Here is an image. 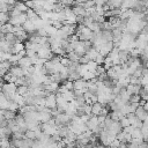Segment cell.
I'll return each instance as SVG.
<instances>
[{
  "mask_svg": "<svg viewBox=\"0 0 148 148\" xmlns=\"http://www.w3.org/2000/svg\"><path fill=\"white\" fill-rule=\"evenodd\" d=\"M37 56L38 58H42V59H45V60H50L52 59V57L54 56L50 49V46H40L39 50L37 51Z\"/></svg>",
  "mask_w": 148,
  "mask_h": 148,
  "instance_id": "6da1fadb",
  "label": "cell"
},
{
  "mask_svg": "<svg viewBox=\"0 0 148 148\" xmlns=\"http://www.w3.org/2000/svg\"><path fill=\"white\" fill-rule=\"evenodd\" d=\"M45 108L53 110L57 108V96L56 94H50L49 96L45 97Z\"/></svg>",
  "mask_w": 148,
  "mask_h": 148,
  "instance_id": "7a4b0ae2",
  "label": "cell"
},
{
  "mask_svg": "<svg viewBox=\"0 0 148 148\" xmlns=\"http://www.w3.org/2000/svg\"><path fill=\"white\" fill-rule=\"evenodd\" d=\"M86 125H87V128L89 130V131H91V132H94L96 128H98L99 127V124H98V120H97V116H90V118H89V120L86 123Z\"/></svg>",
  "mask_w": 148,
  "mask_h": 148,
  "instance_id": "3957f363",
  "label": "cell"
},
{
  "mask_svg": "<svg viewBox=\"0 0 148 148\" xmlns=\"http://www.w3.org/2000/svg\"><path fill=\"white\" fill-rule=\"evenodd\" d=\"M22 28H23V30H24L27 34H29V35L37 31V28H36L35 23H34L32 21H30V20H27V21L22 24Z\"/></svg>",
  "mask_w": 148,
  "mask_h": 148,
  "instance_id": "277c9868",
  "label": "cell"
},
{
  "mask_svg": "<svg viewBox=\"0 0 148 148\" xmlns=\"http://www.w3.org/2000/svg\"><path fill=\"white\" fill-rule=\"evenodd\" d=\"M8 72H10V73H12V75H14L15 77H22V76H24L23 68H22V67H20L18 65H13V66H12V68H10Z\"/></svg>",
  "mask_w": 148,
  "mask_h": 148,
  "instance_id": "5b68a950",
  "label": "cell"
},
{
  "mask_svg": "<svg viewBox=\"0 0 148 148\" xmlns=\"http://www.w3.org/2000/svg\"><path fill=\"white\" fill-rule=\"evenodd\" d=\"M134 114H135V116L139 118V120H141V121H145V119L148 117V112H147V111L143 109V106H141V105H139V106L136 108Z\"/></svg>",
  "mask_w": 148,
  "mask_h": 148,
  "instance_id": "8992f818",
  "label": "cell"
},
{
  "mask_svg": "<svg viewBox=\"0 0 148 148\" xmlns=\"http://www.w3.org/2000/svg\"><path fill=\"white\" fill-rule=\"evenodd\" d=\"M72 9H73V13H74L76 16H83V17L87 16V10L83 8L82 5H74V6L72 7Z\"/></svg>",
  "mask_w": 148,
  "mask_h": 148,
  "instance_id": "52a82bcc",
  "label": "cell"
},
{
  "mask_svg": "<svg viewBox=\"0 0 148 148\" xmlns=\"http://www.w3.org/2000/svg\"><path fill=\"white\" fill-rule=\"evenodd\" d=\"M24 50V43H22V42H16L15 44H13L12 45V49H10V54H17V53H20L21 51H23Z\"/></svg>",
  "mask_w": 148,
  "mask_h": 148,
  "instance_id": "ba28073f",
  "label": "cell"
},
{
  "mask_svg": "<svg viewBox=\"0 0 148 148\" xmlns=\"http://www.w3.org/2000/svg\"><path fill=\"white\" fill-rule=\"evenodd\" d=\"M17 65L24 69V68H29L30 66H32V61H31V59H30L29 57L25 56V57H22V58L18 60Z\"/></svg>",
  "mask_w": 148,
  "mask_h": 148,
  "instance_id": "9c48e42d",
  "label": "cell"
},
{
  "mask_svg": "<svg viewBox=\"0 0 148 148\" xmlns=\"http://www.w3.org/2000/svg\"><path fill=\"white\" fill-rule=\"evenodd\" d=\"M73 86H74V90H83V89H87V81L81 77V79L74 81Z\"/></svg>",
  "mask_w": 148,
  "mask_h": 148,
  "instance_id": "30bf717a",
  "label": "cell"
},
{
  "mask_svg": "<svg viewBox=\"0 0 148 148\" xmlns=\"http://www.w3.org/2000/svg\"><path fill=\"white\" fill-rule=\"evenodd\" d=\"M126 90L130 95H139L141 90V84H128L126 87Z\"/></svg>",
  "mask_w": 148,
  "mask_h": 148,
  "instance_id": "8fae6325",
  "label": "cell"
},
{
  "mask_svg": "<svg viewBox=\"0 0 148 148\" xmlns=\"http://www.w3.org/2000/svg\"><path fill=\"white\" fill-rule=\"evenodd\" d=\"M103 108H104V105L99 102H96V103L91 104V114L92 116H99Z\"/></svg>",
  "mask_w": 148,
  "mask_h": 148,
  "instance_id": "7c38bea8",
  "label": "cell"
},
{
  "mask_svg": "<svg viewBox=\"0 0 148 148\" xmlns=\"http://www.w3.org/2000/svg\"><path fill=\"white\" fill-rule=\"evenodd\" d=\"M10 49H12V44L6 42L5 39H0V52L10 53Z\"/></svg>",
  "mask_w": 148,
  "mask_h": 148,
  "instance_id": "4fadbf2b",
  "label": "cell"
},
{
  "mask_svg": "<svg viewBox=\"0 0 148 148\" xmlns=\"http://www.w3.org/2000/svg\"><path fill=\"white\" fill-rule=\"evenodd\" d=\"M109 117L111 118V120H113V121H119L121 118H124L125 116L120 112V110L119 111H110V113H109Z\"/></svg>",
  "mask_w": 148,
  "mask_h": 148,
  "instance_id": "5bb4252c",
  "label": "cell"
},
{
  "mask_svg": "<svg viewBox=\"0 0 148 148\" xmlns=\"http://www.w3.org/2000/svg\"><path fill=\"white\" fill-rule=\"evenodd\" d=\"M16 92L24 97V96H27L30 92V88L28 86H18L17 89H16Z\"/></svg>",
  "mask_w": 148,
  "mask_h": 148,
  "instance_id": "9a60e30c",
  "label": "cell"
},
{
  "mask_svg": "<svg viewBox=\"0 0 148 148\" xmlns=\"http://www.w3.org/2000/svg\"><path fill=\"white\" fill-rule=\"evenodd\" d=\"M13 28H14V25H13V24H10V23L8 22V23H6V24H2V25H1V30H0V32H1V34H3V35L9 34V32H13Z\"/></svg>",
  "mask_w": 148,
  "mask_h": 148,
  "instance_id": "2e32d148",
  "label": "cell"
},
{
  "mask_svg": "<svg viewBox=\"0 0 148 148\" xmlns=\"http://www.w3.org/2000/svg\"><path fill=\"white\" fill-rule=\"evenodd\" d=\"M16 117V112L10 111V110H3V118L6 120H13Z\"/></svg>",
  "mask_w": 148,
  "mask_h": 148,
  "instance_id": "e0dca14e",
  "label": "cell"
},
{
  "mask_svg": "<svg viewBox=\"0 0 148 148\" xmlns=\"http://www.w3.org/2000/svg\"><path fill=\"white\" fill-rule=\"evenodd\" d=\"M66 57H67L72 62H79V59H80V56H79L76 52H74V51L68 52V53L66 54Z\"/></svg>",
  "mask_w": 148,
  "mask_h": 148,
  "instance_id": "ac0fdd59",
  "label": "cell"
},
{
  "mask_svg": "<svg viewBox=\"0 0 148 148\" xmlns=\"http://www.w3.org/2000/svg\"><path fill=\"white\" fill-rule=\"evenodd\" d=\"M14 7H16L18 10H21V13H27V10L29 9L27 7V5L24 3V1H16V3H15Z\"/></svg>",
  "mask_w": 148,
  "mask_h": 148,
  "instance_id": "d6986e66",
  "label": "cell"
},
{
  "mask_svg": "<svg viewBox=\"0 0 148 148\" xmlns=\"http://www.w3.org/2000/svg\"><path fill=\"white\" fill-rule=\"evenodd\" d=\"M12 66H13V64H12L9 60H3V61L0 62V68H2V69L6 71V72H8V71L12 68Z\"/></svg>",
  "mask_w": 148,
  "mask_h": 148,
  "instance_id": "ffe728a7",
  "label": "cell"
},
{
  "mask_svg": "<svg viewBox=\"0 0 148 148\" xmlns=\"http://www.w3.org/2000/svg\"><path fill=\"white\" fill-rule=\"evenodd\" d=\"M0 146H1V148H10L12 141H9L8 138H1L0 139Z\"/></svg>",
  "mask_w": 148,
  "mask_h": 148,
  "instance_id": "44dd1931",
  "label": "cell"
},
{
  "mask_svg": "<svg viewBox=\"0 0 148 148\" xmlns=\"http://www.w3.org/2000/svg\"><path fill=\"white\" fill-rule=\"evenodd\" d=\"M9 14L8 13H0V25L6 24L9 22Z\"/></svg>",
  "mask_w": 148,
  "mask_h": 148,
  "instance_id": "7402d4cb",
  "label": "cell"
},
{
  "mask_svg": "<svg viewBox=\"0 0 148 148\" xmlns=\"http://www.w3.org/2000/svg\"><path fill=\"white\" fill-rule=\"evenodd\" d=\"M131 135H132V139H143L142 133H141V128H134Z\"/></svg>",
  "mask_w": 148,
  "mask_h": 148,
  "instance_id": "603a6c76",
  "label": "cell"
},
{
  "mask_svg": "<svg viewBox=\"0 0 148 148\" xmlns=\"http://www.w3.org/2000/svg\"><path fill=\"white\" fill-rule=\"evenodd\" d=\"M95 77H96V74H95L94 72H89V71L82 75V79L86 80V81H90V80H92V79H95Z\"/></svg>",
  "mask_w": 148,
  "mask_h": 148,
  "instance_id": "cb8c5ba5",
  "label": "cell"
},
{
  "mask_svg": "<svg viewBox=\"0 0 148 148\" xmlns=\"http://www.w3.org/2000/svg\"><path fill=\"white\" fill-rule=\"evenodd\" d=\"M104 73H106V69L104 68V66H102V65H97V67H96V69H95L96 77L99 76V75H102V74H104Z\"/></svg>",
  "mask_w": 148,
  "mask_h": 148,
  "instance_id": "d4e9b609",
  "label": "cell"
},
{
  "mask_svg": "<svg viewBox=\"0 0 148 148\" xmlns=\"http://www.w3.org/2000/svg\"><path fill=\"white\" fill-rule=\"evenodd\" d=\"M119 123H120V125H121V127H123V128L131 126V123H130V119H128V117H127V116H125L124 118H121V119L119 120Z\"/></svg>",
  "mask_w": 148,
  "mask_h": 148,
  "instance_id": "484cf974",
  "label": "cell"
},
{
  "mask_svg": "<svg viewBox=\"0 0 148 148\" xmlns=\"http://www.w3.org/2000/svg\"><path fill=\"white\" fill-rule=\"evenodd\" d=\"M104 60H105V56H103V54H101V53H98L97 56H96V58H95V62L97 64V65H103L104 64Z\"/></svg>",
  "mask_w": 148,
  "mask_h": 148,
  "instance_id": "4316f807",
  "label": "cell"
},
{
  "mask_svg": "<svg viewBox=\"0 0 148 148\" xmlns=\"http://www.w3.org/2000/svg\"><path fill=\"white\" fill-rule=\"evenodd\" d=\"M140 102H141L140 95H131L130 101H128V103H139V104H140Z\"/></svg>",
  "mask_w": 148,
  "mask_h": 148,
  "instance_id": "83f0119b",
  "label": "cell"
},
{
  "mask_svg": "<svg viewBox=\"0 0 148 148\" xmlns=\"http://www.w3.org/2000/svg\"><path fill=\"white\" fill-rule=\"evenodd\" d=\"M25 51H27V57L29 58H34L37 56V52L35 50H25Z\"/></svg>",
  "mask_w": 148,
  "mask_h": 148,
  "instance_id": "f1b7e54d",
  "label": "cell"
},
{
  "mask_svg": "<svg viewBox=\"0 0 148 148\" xmlns=\"http://www.w3.org/2000/svg\"><path fill=\"white\" fill-rule=\"evenodd\" d=\"M6 73H7V72H6V71H3V69H2V68H0V77H3V76H5V74H6Z\"/></svg>",
  "mask_w": 148,
  "mask_h": 148,
  "instance_id": "f546056e",
  "label": "cell"
},
{
  "mask_svg": "<svg viewBox=\"0 0 148 148\" xmlns=\"http://www.w3.org/2000/svg\"><path fill=\"white\" fill-rule=\"evenodd\" d=\"M142 106H143V109H145V110L148 112V101H146V102H145V104H143Z\"/></svg>",
  "mask_w": 148,
  "mask_h": 148,
  "instance_id": "4dcf8cb0",
  "label": "cell"
},
{
  "mask_svg": "<svg viewBox=\"0 0 148 148\" xmlns=\"http://www.w3.org/2000/svg\"><path fill=\"white\" fill-rule=\"evenodd\" d=\"M0 139H1V138H0Z\"/></svg>",
  "mask_w": 148,
  "mask_h": 148,
  "instance_id": "1f68e13d",
  "label": "cell"
},
{
  "mask_svg": "<svg viewBox=\"0 0 148 148\" xmlns=\"http://www.w3.org/2000/svg\"><path fill=\"white\" fill-rule=\"evenodd\" d=\"M109 148H110V147H109Z\"/></svg>",
  "mask_w": 148,
  "mask_h": 148,
  "instance_id": "d6a6232c",
  "label": "cell"
},
{
  "mask_svg": "<svg viewBox=\"0 0 148 148\" xmlns=\"http://www.w3.org/2000/svg\"><path fill=\"white\" fill-rule=\"evenodd\" d=\"M147 142H148V141H147Z\"/></svg>",
  "mask_w": 148,
  "mask_h": 148,
  "instance_id": "836d02e7",
  "label": "cell"
}]
</instances>
